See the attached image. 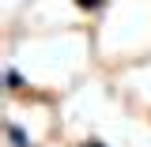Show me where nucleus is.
Listing matches in <instances>:
<instances>
[{
	"mask_svg": "<svg viewBox=\"0 0 151 147\" xmlns=\"http://www.w3.org/2000/svg\"><path fill=\"white\" fill-rule=\"evenodd\" d=\"M102 4H106V0H76V8H79V11H98Z\"/></svg>",
	"mask_w": 151,
	"mask_h": 147,
	"instance_id": "7ed1b4c3",
	"label": "nucleus"
},
{
	"mask_svg": "<svg viewBox=\"0 0 151 147\" xmlns=\"http://www.w3.org/2000/svg\"><path fill=\"white\" fill-rule=\"evenodd\" d=\"M8 140H12V147H34V143H30V136H27V128L15 125V121H8Z\"/></svg>",
	"mask_w": 151,
	"mask_h": 147,
	"instance_id": "f03ea898",
	"label": "nucleus"
},
{
	"mask_svg": "<svg viewBox=\"0 0 151 147\" xmlns=\"http://www.w3.org/2000/svg\"><path fill=\"white\" fill-rule=\"evenodd\" d=\"M4 83H8V91H27V75L19 72L15 64H8V68H4Z\"/></svg>",
	"mask_w": 151,
	"mask_h": 147,
	"instance_id": "f257e3e1",
	"label": "nucleus"
},
{
	"mask_svg": "<svg viewBox=\"0 0 151 147\" xmlns=\"http://www.w3.org/2000/svg\"><path fill=\"white\" fill-rule=\"evenodd\" d=\"M79 147H110V143H102L98 136H91V140H83V143H79Z\"/></svg>",
	"mask_w": 151,
	"mask_h": 147,
	"instance_id": "20e7f679",
	"label": "nucleus"
}]
</instances>
